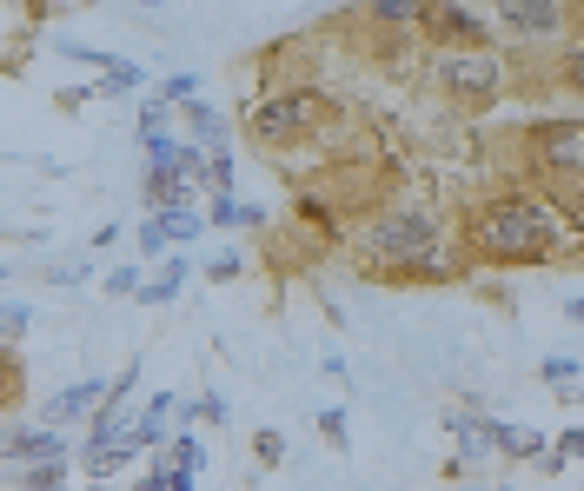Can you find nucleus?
Listing matches in <instances>:
<instances>
[{"label":"nucleus","mask_w":584,"mask_h":491,"mask_svg":"<svg viewBox=\"0 0 584 491\" xmlns=\"http://www.w3.org/2000/svg\"><path fill=\"white\" fill-rule=\"evenodd\" d=\"M174 405H180L174 392H153V398H146V419H166V412H174Z\"/></svg>","instance_id":"30"},{"label":"nucleus","mask_w":584,"mask_h":491,"mask_svg":"<svg viewBox=\"0 0 584 491\" xmlns=\"http://www.w3.org/2000/svg\"><path fill=\"white\" fill-rule=\"evenodd\" d=\"M206 226H226V232H233V226H260V206H239V200L226 193V200H213Z\"/></svg>","instance_id":"19"},{"label":"nucleus","mask_w":584,"mask_h":491,"mask_svg":"<svg viewBox=\"0 0 584 491\" xmlns=\"http://www.w3.org/2000/svg\"><path fill=\"white\" fill-rule=\"evenodd\" d=\"M538 372H545L551 392H577V372H584V366H577V352H558V359H545Z\"/></svg>","instance_id":"20"},{"label":"nucleus","mask_w":584,"mask_h":491,"mask_svg":"<svg viewBox=\"0 0 584 491\" xmlns=\"http://www.w3.org/2000/svg\"><path fill=\"white\" fill-rule=\"evenodd\" d=\"M525 153H532V173L545 180V200L577 219V200H584V120L577 113H551L525 133Z\"/></svg>","instance_id":"3"},{"label":"nucleus","mask_w":584,"mask_h":491,"mask_svg":"<svg viewBox=\"0 0 584 491\" xmlns=\"http://www.w3.org/2000/svg\"><path fill=\"white\" fill-rule=\"evenodd\" d=\"M485 21H491V34L505 27L512 47L538 53V47H551V40H564V34L577 27V8H564V0H498Z\"/></svg>","instance_id":"6"},{"label":"nucleus","mask_w":584,"mask_h":491,"mask_svg":"<svg viewBox=\"0 0 584 491\" xmlns=\"http://www.w3.org/2000/svg\"><path fill=\"white\" fill-rule=\"evenodd\" d=\"M233 173H239V159H233V153H226V146H219V153H206V159H200V187H206V193H213V200H226V193H233Z\"/></svg>","instance_id":"12"},{"label":"nucleus","mask_w":584,"mask_h":491,"mask_svg":"<svg viewBox=\"0 0 584 491\" xmlns=\"http://www.w3.org/2000/svg\"><path fill=\"white\" fill-rule=\"evenodd\" d=\"M359 253L379 279H405V286H445L458 279V260L445 246V213L426 200H385L366 226H359Z\"/></svg>","instance_id":"1"},{"label":"nucleus","mask_w":584,"mask_h":491,"mask_svg":"<svg viewBox=\"0 0 584 491\" xmlns=\"http://www.w3.org/2000/svg\"><path fill=\"white\" fill-rule=\"evenodd\" d=\"M0 273H8V266H0Z\"/></svg>","instance_id":"33"},{"label":"nucleus","mask_w":584,"mask_h":491,"mask_svg":"<svg viewBox=\"0 0 584 491\" xmlns=\"http://www.w3.org/2000/svg\"><path fill=\"white\" fill-rule=\"evenodd\" d=\"M478 491H505V484H478Z\"/></svg>","instance_id":"31"},{"label":"nucleus","mask_w":584,"mask_h":491,"mask_svg":"<svg viewBox=\"0 0 584 491\" xmlns=\"http://www.w3.org/2000/svg\"><path fill=\"white\" fill-rule=\"evenodd\" d=\"M133 491H166V458H159V452H153V471H140Z\"/></svg>","instance_id":"29"},{"label":"nucleus","mask_w":584,"mask_h":491,"mask_svg":"<svg viewBox=\"0 0 584 491\" xmlns=\"http://www.w3.org/2000/svg\"><path fill=\"white\" fill-rule=\"evenodd\" d=\"M312 127H319V94L312 87H273V94H260L253 120H246L253 146H273V153L312 140Z\"/></svg>","instance_id":"4"},{"label":"nucleus","mask_w":584,"mask_h":491,"mask_svg":"<svg viewBox=\"0 0 584 491\" xmlns=\"http://www.w3.org/2000/svg\"><path fill=\"white\" fill-rule=\"evenodd\" d=\"M432 80H439L445 100L478 113V107H491L505 94V60L498 53H432Z\"/></svg>","instance_id":"5"},{"label":"nucleus","mask_w":584,"mask_h":491,"mask_svg":"<svg viewBox=\"0 0 584 491\" xmlns=\"http://www.w3.org/2000/svg\"><path fill=\"white\" fill-rule=\"evenodd\" d=\"M133 292H140V260H127V266L107 273V299H133Z\"/></svg>","instance_id":"23"},{"label":"nucleus","mask_w":584,"mask_h":491,"mask_svg":"<svg viewBox=\"0 0 584 491\" xmlns=\"http://www.w3.org/2000/svg\"><path fill=\"white\" fill-rule=\"evenodd\" d=\"M67 484V458H47V465H27L14 478V491H60Z\"/></svg>","instance_id":"15"},{"label":"nucleus","mask_w":584,"mask_h":491,"mask_svg":"<svg viewBox=\"0 0 584 491\" xmlns=\"http://www.w3.org/2000/svg\"><path fill=\"white\" fill-rule=\"evenodd\" d=\"M239 273H246V266H239V253H226V260H213V266H206V279H219V286H226V279H239Z\"/></svg>","instance_id":"28"},{"label":"nucleus","mask_w":584,"mask_h":491,"mask_svg":"<svg viewBox=\"0 0 584 491\" xmlns=\"http://www.w3.org/2000/svg\"><path fill=\"white\" fill-rule=\"evenodd\" d=\"M174 412H187V419H200V426H233V419H226V398H219V392H200V398H180V405H174Z\"/></svg>","instance_id":"16"},{"label":"nucleus","mask_w":584,"mask_h":491,"mask_svg":"<svg viewBox=\"0 0 584 491\" xmlns=\"http://www.w3.org/2000/svg\"><path fill=\"white\" fill-rule=\"evenodd\" d=\"M94 279V260H67V266H47V286H87Z\"/></svg>","instance_id":"24"},{"label":"nucleus","mask_w":584,"mask_h":491,"mask_svg":"<svg viewBox=\"0 0 584 491\" xmlns=\"http://www.w3.org/2000/svg\"><path fill=\"white\" fill-rule=\"evenodd\" d=\"M564 246V219L545 193H491L465 213V253L485 266H545Z\"/></svg>","instance_id":"2"},{"label":"nucleus","mask_w":584,"mask_h":491,"mask_svg":"<svg viewBox=\"0 0 584 491\" xmlns=\"http://www.w3.org/2000/svg\"><path fill=\"white\" fill-rule=\"evenodd\" d=\"M159 458L174 465V471H187V478H200L206 471V445L193 439V432H166V445H159Z\"/></svg>","instance_id":"11"},{"label":"nucleus","mask_w":584,"mask_h":491,"mask_svg":"<svg viewBox=\"0 0 584 491\" xmlns=\"http://www.w3.org/2000/svg\"><path fill=\"white\" fill-rule=\"evenodd\" d=\"M140 253H146V260H159V253H166V232H159V219H140Z\"/></svg>","instance_id":"27"},{"label":"nucleus","mask_w":584,"mask_h":491,"mask_svg":"<svg viewBox=\"0 0 584 491\" xmlns=\"http://www.w3.org/2000/svg\"><path fill=\"white\" fill-rule=\"evenodd\" d=\"M0 458H14V465H47V458H67V439L47 432V426H8V432H0Z\"/></svg>","instance_id":"9"},{"label":"nucleus","mask_w":584,"mask_h":491,"mask_svg":"<svg viewBox=\"0 0 584 491\" xmlns=\"http://www.w3.org/2000/svg\"><path fill=\"white\" fill-rule=\"evenodd\" d=\"M485 452H505V458H519V426H505V419H485Z\"/></svg>","instance_id":"21"},{"label":"nucleus","mask_w":584,"mask_h":491,"mask_svg":"<svg viewBox=\"0 0 584 491\" xmlns=\"http://www.w3.org/2000/svg\"><path fill=\"white\" fill-rule=\"evenodd\" d=\"M120 432H127V412H120V405H94V419H87V452H107Z\"/></svg>","instance_id":"14"},{"label":"nucleus","mask_w":584,"mask_h":491,"mask_svg":"<svg viewBox=\"0 0 584 491\" xmlns=\"http://www.w3.org/2000/svg\"><path fill=\"white\" fill-rule=\"evenodd\" d=\"M253 458H260V465H279V458H286V439H279V432H260V439H253Z\"/></svg>","instance_id":"26"},{"label":"nucleus","mask_w":584,"mask_h":491,"mask_svg":"<svg viewBox=\"0 0 584 491\" xmlns=\"http://www.w3.org/2000/svg\"><path fill=\"white\" fill-rule=\"evenodd\" d=\"M100 398H107V379H80V385L53 392V398L40 405V419H34V426L60 432V426H73V419H94V405H100Z\"/></svg>","instance_id":"8"},{"label":"nucleus","mask_w":584,"mask_h":491,"mask_svg":"<svg viewBox=\"0 0 584 491\" xmlns=\"http://www.w3.org/2000/svg\"><path fill=\"white\" fill-rule=\"evenodd\" d=\"M27 333H34V306L8 299V306H0V346H14V339H27Z\"/></svg>","instance_id":"17"},{"label":"nucleus","mask_w":584,"mask_h":491,"mask_svg":"<svg viewBox=\"0 0 584 491\" xmlns=\"http://www.w3.org/2000/svg\"><path fill=\"white\" fill-rule=\"evenodd\" d=\"M159 232H166V246H193V239L206 232V213H200V206H180V213H159Z\"/></svg>","instance_id":"13"},{"label":"nucleus","mask_w":584,"mask_h":491,"mask_svg":"<svg viewBox=\"0 0 584 491\" xmlns=\"http://www.w3.org/2000/svg\"><path fill=\"white\" fill-rule=\"evenodd\" d=\"M159 100H166V107H187V100H200L193 73H166V80H159Z\"/></svg>","instance_id":"22"},{"label":"nucleus","mask_w":584,"mask_h":491,"mask_svg":"<svg viewBox=\"0 0 584 491\" xmlns=\"http://www.w3.org/2000/svg\"><path fill=\"white\" fill-rule=\"evenodd\" d=\"M366 21H379V27H419V0H379V8H366Z\"/></svg>","instance_id":"18"},{"label":"nucleus","mask_w":584,"mask_h":491,"mask_svg":"<svg viewBox=\"0 0 584 491\" xmlns=\"http://www.w3.org/2000/svg\"><path fill=\"white\" fill-rule=\"evenodd\" d=\"M319 439H325V445H346V412H339V405L319 412Z\"/></svg>","instance_id":"25"},{"label":"nucleus","mask_w":584,"mask_h":491,"mask_svg":"<svg viewBox=\"0 0 584 491\" xmlns=\"http://www.w3.org/2000/svg\"><path fill=\"white\" fill-rule=\"evenodd\" d=\"M187 273H193V260H166L159 279H140V306H146V312H153V306H174L180 286H187Z\"/></svg>","instance_id":"10"},{"label":"nucleus","mask_w":584,"mask_h":491,"mask_svg":"<svg viewBox=\"0 0 584 491\" xmlns=\"http://www.w3.org/2000/svg\"><path fill=\"white\" fill-rule=\"evenodd\" d=\"M419 27L432 34V53H498L485 8H458V0H439V8H419Z\"/></svg>","instance_id":"7"},{"label":"nucleus","mask_w":584,"mask_h":491,"mask_svg":"<svg viewBox=\"0 0 584 491\" xmlns=\"http://www.w3.org/2000/svg\"><path fill=\"white\" fill-rule=\"evenodd\" d=\"M60 491H73V484H60Z\"/></svg>","instance_id":"32"}]
</instances>
